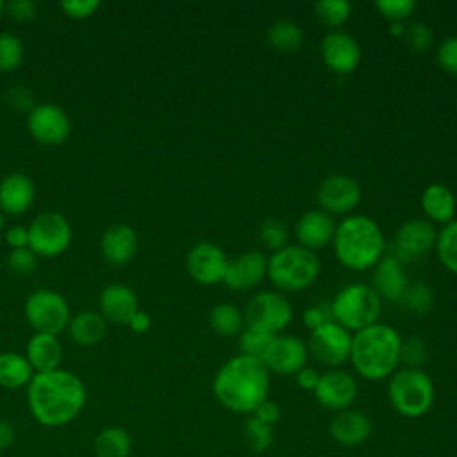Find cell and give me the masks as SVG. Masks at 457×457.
I'll use <instances>...</instances> for the list:
<instances>
[{"label": "cell", "instance_id": "e0dca14e", "mask_svg": "<svg viewBox=\"0 0 457 457\" xmlns=\"http://www.w3.org/2000/svg\"><path fill=\"white\" fill-rule=\"evenodd\" d=\"M320 54L323 64L337 73L348 75L361 62V46L353 36L343 30H330L320 43Z\"/></svg>", "mask_w": 457, "mask_h": 457}, {"label": "cell", "instance_id": "f546056e", "mask_svg": "<svg viewBox=\"0 0 457 457\" xmlns=\"http://www.w3.org/2000/svg\"><path fill=\"white\" fill-rule=\"evenodd\" d=\"M132 437L121 427H105L93 441L95 457H130Z\"/></svg>", "mask_w": 457, "mask_h": 457}, {"label": "cell", "instance_id": "681fc988", "mask_svg": "<svg viewBox=\"0 0 457 457\" xmlns=\"http://www.w3.org/2000/svg\"><path fill=\"white\" fill-rule=\"evenodd\" d=\"M250 416H253V418H257V420H261V421H264V423L273 427L280 420V405L277 402L266 398L264 402H261L255 407V411Z\"/></svg>", "mask_w": 457, "mask_h": 457}, {"label": "cell", "instance_id": "9f6ffc18", "mask_svg": "<svg viewBox=\"0 0 457 457\" xmlns=\"http://www.w3.org/2000/svg\"><path fill=\"white\" fill-rule=\"evenodd\" d=\"M2 227H4V218H2V214H0V232H2Z\"/></svg>", "mask_w": 457, "mask_h": 457}, {"label": "cell", "instance_id": "6da1fadb", "mask_svg": "<svg viewBox=\"0 0 457 457\" xmlns=\"http://www.w3.org/2000/svg\"><path fill=\"white\" fill-rule=\"evenodd\" d=\"M87 400L84 382L71 371L52 370L34 373L27 386V403L34 420L45 427L73 421Z\"/></svg>", "mask_w": 457, "mask_h": 457}, {"label": "cell", "instance_id": "c3c4849f", "mask_svg": "<svg viewBox=\"0 0 457 457\" xmlns=\"http://www.w3.org/2000/svg\"><path fill=\"white\" fill-rule=\"evenodd\" d=\"M7 100H9V104H11V107L12 109H16V111H32L34 109V96H32V93L27 89V87H23V86H14V87H11L9 89V93H7Z\"/></svg>", "mask_w": 457, "mask_h": 457}, {"label": "cell", "instance_id": "ba28073f", "mask_svg": "<svg viewBox=\"0 0 457 457\" xmlns=\"http://www.w3.org/2000/svg\"><path fill=\"white\" fill-rule=\"evenodd\" d=\"M245 325L270 336H278L293 320V307L280 291H259L245 311Z\"/></svg>", "mask_w": 457, "mask_h": 457}, {"label": "cell", "instance_id": "83f0119b", "mask_svg": "<svg viewBox=\"0 0 457 457\" xmlns=\"http://www.w3.org/2000/svg\"><path fill=\"white\" fill-rule=\"evenodd\" d=\"M70 337L80 346H93L105 337V318L95 311H80L68 321Z\"/></svg>", "mask_w": 457, "mask_h": 457}, {"label": "cell", "instance_id": "4fadbf2b", "mask_svg": "<svg viewBox=\"0 0 457 457\" xmlns=\"http://www.w3.org/2000/svg\"><path fill=\"white\" fill-rule=\"evenodd\" d=\"M307 359L309 353L303 339L291 334H278L271 337L261 362L270 373L289 377L296 375L303 366H307Z\"/></svg>", "mask_w": 457, "mask_h": 457}, {"label": "cell", "instance_id": "f35d334b", "mask_svg": "<svg viewBox=\"0 0 457 457\" xmlns=\"http://www.w3.org/2000/svg\"><path fill=\"white\" fill-rule=\"evenodd\" d=\"M271 337L273 336H270V334H264L261 330L245 327L243 332L239 334V353L261 361V357H262L266 346L270 345Z\"/></svg>", "mask_w": 457, "mask_h": 457}, {"label": "cell", "instance_id": "8fae6325", "mask_svg": "<svg viewBox=\"0 0 457 457\" xmlns=\"http://www.w3.org/2000/svg\"><path fill=\"white\" fill-rule=\"evenodd\" d=\"M71 241V225L61 212L37 214L29 225V248L41 257L62 253Z\"/></svg>", "mask_w": 457, "mask_h": 457}, {"label": "cell", "instance_id": "816d5d0a", "mask_svg": "<svg viewBox=\"0 0 457 457\" xmlns=\"http://www.w3.org/2000/svg\"><path fill=\"white\" fill-rule=\"evenodd\" d=\"M5 241L7 245L14 248H27L29 246V228L21 225H14L5 232Z\"/></svg>", "mask_w": 457, "mask_h": 457}, {"label": "cell", "instance_id": "484cf974", "mask_svg": "<svg viewBox=\"0 0 457 457\" xmlns=\"http://www.w3.org/2000/svg\"><path fill=\"white\" fill-rule=\"evenodd\" d=\"M34 200V184L25 173H9L0 180V209L21 214Z\"/></svg>", "mask_w": 457, "mask_h": 457}, {"label": "cell", "instance_id": "5b68a950", "mask_svg": "<svg viewBox=\"0 0 457 457\" xmlns=\"http://www.w3.org/2000/svg\"><path fill=\"white\" fill-rule=\"evenodd\" d=\"M321 264L314 252L300 245H286L268 257L266 278L275 286V291L298 293L311 287Z\"/></svg>", "mask_w": 457, "mask_h": 457}, {"label": "cell", "instance_id": "d4e9b609", "mask_svg": "<svg viewBox=\"0 0 457 457\" xmlns=\"http://www.w3.org/2000/svg\"><path fill=\"white\" fill-rule=\"evenodd\" d=\"M421 211L427 216L425 220H428L432 225L439 223V225H446L452 220H455V195L452 193V189L445 184L434 182L428 184L423 193H421Z\"/></svg>", "mask_w": 457, "mask_h": 457}, {"label": "cell", "instance_id": "ab89813d", "mask_svg": "<svg viewBox=\"0 0 457 457\" xmlns=\"http://www.w3.org/2000/svg\"><path fill=\"white\" fill-rule=\"evenodd\" d=\"M375 9L389 23H403L414 12L416 4L414 0H378L375 2Z\"/></svg>", "mask_w": 457, "mask_h": 457}, {"label": "cell", "instance_id": "277c9868", "mask_svg": "<svg viewBox=\"0 0 457 457\" xmlns=\"http://www.w3.org/2000/svg\"><path fill=\"white\" fill-rule=\"evenodd\" d=\"M332 248L345 268L364 271L371 270L386 255L387 245L375 220L364 214H350L337 223Z\"/></svg>", "mask_w": 457, "mask_h": 457}, {"label": "cell", "instance_id": "7c38bea8", "mask_svg": "<svg viewBox=\"0 0 457 457\" xmlns=\"http://www.w3.org/2000/svg\"><path fill=\"white\" fill-rule=\"evenodd\" d=\"M437 230L425 218H412L403 221L393 239V255L402 264H412L430 253L436 246Z\"/></svg>", "mask_w": 457, "mask_h": 457}, {"label": "cell", "instance_id": "9c48e42d", "mask_svg": "<svg viewBox=\"0 0 457 457\" xmlns=\"http://www.w3.org/2000/svg\"><path fill=\"white\" fill-rule=\"evenodd\" d=\"M25 318L36 332L57 336L68 327L71 316L62 295L50 289H39L27 298Z\"/></svg>", "mask_w": 457, "mask_h": 457}, {"label": "cell", "instance_id": "30bf717a", "mask_svg": "<svg viewBox=\"0 0 457 457\" xmlns=\"http://www.w3.org/2000/svg\"><path fill=\"white\" fill-rule=\"evenodd\" d=\"M305 345L309 357H312L320 366L334 370L348 361L352 348V334L330 320L325 325L312 330Z\"/></svg>", "mask_w": 457, "mask_h": 457}, {"label": "cell", "instance_id": "8992f818", "mask_svg": "<svg viewBox=\"0 0 457 457\" xmlns=\"http://www.w3.org/2000/svg\"><path fill=\"white\" fill-rule=\"evenodd\" d=\"M387 398L391 407L400 416L416 420L432 409L436 387L432 378L423 370L402 368L389 377Z\"/></svg>", "mask_w": 457, "mask_h": 457}, {"label": "cell", "instance_id": "52a82bcc", "mask_svg": "<svg viewBox=\"0 0 457 457\" xmlns=\"http://www.w3.org/2000/svg\"><path fill=\"white\" fill-rule=\"evenodd\" d=\"M330 318L350 334H355L378 321L382 300L371 286L355 282L336 293L330 303Z\"/></svg>", "mask_w": 457, "mask_h": 457}, {"label": "cell", "instance_id": "f1b7e54d", "mask_svg": "<svg viewBox=\"0 0 457 457\" xmlns=\"http://www.w3.org/2000/svg\"><path fill=\"white\" fill-rule=\"evenodd\" d=\"M34 377V370L25 355L16 352L0 353V386L5 389H18L29 386Z\"/></svg>", "mask_w": 457, "mask_h": 457}, {"label": "cell", "instance_id": "7402d4cb", "mask_svg": "<svg viewBox=\"0 0 457 457\" xmlns=\"http://www.w3.org/2000/svg\"><path fill=\"white\" fill-rule=\"evenodd\" d=\"M371 432V418L359 409L350 407L346 411L336 412L328 421V434L341 446H359L370 439Z\"/></svg>", "mask_w": 457, "mask_h": 457}, {"label": "cell", "instance_id": "603a6c76", "mask_svg": "<svg viewBox=\"0 0 457 457\" xmlns=\"http://www.w3.org/2000/svg\"><path fill=\"white\" fill-rule=\"evenodd\" d=\"M102 316L109 321L129 325L132 316L139 311L136 293L123 284H109L100 295Z\"/></svg>", "mask_w": 457, "mask_h": 457}, {"label": "cell", "instance_id": "4316f807", "mask_svg": "<svg viewBox=\"0 0 457 457\" xmlns=\"http://www.w3.org/2000/svg\"><path fill=\"white\" fill-rule=\"evenodd\" d=\"M25 357L36 373H45L59 368L62 348L55 336L36 332L27 343Z\"/></svg>", "mask_w": 457, "mask_h": 457}, {"label": "cell", "instance_id": "1f68e13d", "mask_svg": "<svg viewBox=\"0 0 457 457\" xmlns=\"http://www.w3.org/2000/svg\"><path fill=\"white\" fill-rule=\"evenodd\" d=\"M266 39L277 52H295L302 46L303 30L293 20H277L270 25Z\"/></svg>", "mask_w": 457, "mask_h": 457}, {"label": "cell", "instance_id": "11a10c76", "mask_svg": "<svg viewBox=\"0 0 457 457\" xmlns=\"http://www.w3.org/2000/svg\"><path fill=\"white\" fill-rule=\"evenodd\" d=\"M4 11H5V4L0 0V18H2V14H4Z\"/></svg>", "mask_w": 457, "mask_h": 457}, {"label": "cell", "instance_id": "ac0fdd59", "mask_svg": "<svg viewBox=\"0 0 457 457\" xmlns=\"http://www.w3.org/2000/svg\"><path fill=\"white\" fill-rule=\"evenodd\" d=\"M27 127L34 139L43 145H61L70 136L68 114L55 104H39L29 111Z\"/></svg>", "mask_w": 457, "mask_h": 457}, {"label": "cell", "instance_id": "5bb4252c", "mask_svg": "<svg viewBox=\"0 0 457 457\" xmlns=\"http://www.w3.org/2000/svg\"><path fill=\"white\" fill-rule=\"evenodd\" d=\"M320 209L330 216H350L361 202L359 182L345 173L327 177L318 187Z\"/></svg>", "mask_w": 457, "mask_h": 457}, {"label": "cell", "instance_id": "d6a6232c", "mask_svg": "<svg viewBox=\"0 0 457 457\" xmlns=\"http://www.w3.org/2000/svg\"><path fill=\"white\" fill-rule=\"evenodd\" d=\"M436 253L439 262L453 275H457V220L443 225L437 230L436 239Z\"/></svg>", "mask_w": 457, "mask_h": 457}, {"label": "cell", "instance_id": "cb8c5ba5", "mask_svg": "<svg viewBox=\"0 0 457 457\" xmlns=\"http://www.w3.org/2000/svg\"><path fill=\"white\" fill-rule=\"evenodd\" d=\"M100 248L111 264H125L136 255L137 236L130 225L116 223L104 232Z\"/></svg>", "mask_w": 457, "mask_h": 457}, {"label": "cell", "instance_id": "ffe728a7", "mask_svg": "<svg viewBox=\"0 0 457 457\" xmlns=\"http://www.w3.org/2000/svg\"><path fill=\"white\" fill-rule=\"evenodd\" d=\"M336 220L334 216L327 214L321 209H312L303 212L296 225H295V237L296 245L302 248H307L311 252H316L320 248H325L332 245L334 234H336Z\"/></svg>", "mask_w": 457, "mask_h": 457}, {"label": "cell", "instance_id": "d590c367", "mask_svg": "<svg viewBox=\"0 0 457 457\" xmlns=\"http://www.w3.org/2000/svg\"><path fill=\"white\" fill-rule=\"evenodd\" d=\"M398 303L411 314L423 316L432 309V303H434L432 289L425 282H420V280L409 282V286Z\"/></svg>", "mask_w": 457, "mask_h": 457}, {"label": "cell", "instance_id": "60d3db41", "mask_svg": "<svg viewBox=\"0 0 457 457\" xmlns=\"http://www.w3.org/2000/svg\"><path fill=\"white\" fill-rule=\"evenodd\" d=\"M428 357V350L423 339L420 337H409L407 341H402L400 350V362H403V368H416L421 370Z\"/></svg>", "mask_w": 457, "mask_h": 457}, {"label": "cell", "instance_id": "b9f144b4", "mask_svg": "<svg viewBox=\"0 0 457 457\" xmlns=\"http://www.w3.org/2000/svg\"><path fill=\"white\" fill-rule=\"evenodd\" d=\"M37 266V257L36 253L27 246V248H14L7 255V268L20 277L32 275Z\"/></svg>", "mask_w": 457, "mask_h": 457}, {"label": "cell", "instance_id": "9a60e30c", "mask_svg": "<svg viewBox=\"0 0 457 457\" xmlns=\"http://www.w3.org/2000/svg\"><path fill=\"white\" fill-rule=\"evenodd\" d=\"M357 393L359 386L355 377L341 368H334L321 373L312 395L323 409L336 414L350 409L357 398Z\"/></svg>", "mask_w": 457, "mask_h": 457}, {"label": "cell", "instance_id": "44dd1931", "mask_svg": "<svg viewBox=\"0 0 457 457\" xmlns=\"http://www.w3.org/2000/svg\"><path fill=\"white\" fill-rule=\"evenodd\" d=\"M371 270V289L380 300L398 303L409 286L405 264H402L393 253H386Z\"/></svg>", "mask_w": 457, "mask_h": 457}, {"label": "cell", "instance_id": "3957f363", "mask_svg": "<svg viewBox=\"0 0 457 457\" xmlns=\"http://www.w3.org/2000/svg\"><path fill=\"white\" fill-rule=\"evenodd\" d=\"M402 336L387 323H373L352 334L350 364L368 382L389 378L400 364Z\"/></svg>", "mask_w": 457, "mask_h": 457}, {"label": "cell", "instance_id": "7a4b0ae2", "mask_svg": "<svg viewBox=\"0 0 457 457\" xmlns=\"http://www.w3.org/2000/svg\"><path fill=\"white\" fill-rule=\"evenodd\" d=\"M270 371L259 359L237 353L216 371L212 395L218 403L234 412L250 416L268 398Z\"/></svg>", "mask_w": 457, "mask_h": 457}, {"label": "cell", "instance_id": "8d00e7d4", "mask_svg": "<svg viewBox=\"0 0 457 457\" xmlns=\"http://www.w3.org/2000/svg\"><path fill=\"white\" fill-rule=\"evenodd\" d=\"M287 239H289V230L286 227L284 221L280 220H275V218H270V220H264L259 227V241L277 252L280 248H284L287 245Z\"/></svg>", "mask_w": 457, "mask_h": 457}, {"label": "cell", "instance_id": "f5cc1de1", "mask_svg": "<svg viewBox=\"0 0 457 457\" xmlns=\"http://www.w3.org/2000/svg\"><path fill=\"white\" fill-rule=\"evenodd\" d=\"M14 439H16L14 427L7 420L0 418V452L7 450L14 443Z\"/></svg>", "mask_w": 457, "mask_h": 457}, {"label": "cell", "instance_id": "ee69618b", "mask_svg": "<svg viewBox=\"0 0 457 457\" xmlns=\"http://www.w3.org/2000/svg\"><path fill=\"white\" fill-rule=\"evenodd\" d=\"M437 62L446 73L457 77V36L441 41L437 46Z\"/></svg>", "mask_w": 457, "mask_h": 457}, {"label": "cell", "instance_id": "74e56055", "mask_svg": "<svg viewBox=\"0 0 457 457\" xmlns=\"http://www.w3.org/2000/svg\"><path fill=\"white\" fill-rule=\"evenodd\" d=\"M23 59L21 39L11 32L0 34V71H11L20 66Z\"/></svg>", "mask_w": 457, "mask_h": 457}, {"label": "cell", "instance_id": "7bdbcfd3", "mask_svg": "<svg viewBox=\"0 0 457 457\" xmlns=\"http://www.w3.org/2000/svg\"><path fill=\"white\" fill-rule=\"evenodd\" d=\"M402 37H405L407 45L416 52H425L432 45V30L423 23L405 25Z\"/></svg>", "mask_w": 457, "mask_h": 457}, {"label": "cell", "instance_id": "f907efd6", "mask_svg": "<svg viewBox=\"0 0 457 457\" xmlns=\"http://www.w3.org/2000/svg\"><path fill=\"white\" fill-rule=\"evenodd\" d=\"M320 377H321V373L316 368H312V366H303L295 375L298 387L303 389V391H311V393H314V389H316V386L320 382Z\"/></svg>", "mask_w": 457, "mask_h": 457}, {"label": "cell", "instance_id": "bcb514c9", "mask_svg": "<svg viewBox=\"0 0 457 457\" xmlns=\"http://www.w3.org/2000/svg\"><path fill=\"white\" fill-rule=\"evenodd\" d=\"M5 11L12 20L27 21L36 16L37 5L34 0H11L5 4Z\"/></svg>", "mask_w": 457, "mask_h": 457}, {"label": "cell", "instance_id": "db71d44e", "mask_svg": "<svg viewBox=\"0 0 457 457\" xmlns=\"http://www.w3.org/2000/svg\"><path fill=\"white\" fill-rule=\"evenodd\" d=\"M150 325H152L150 316H148L145 311H137V312L132 316V320L129 321V327H130L136 334L146 332V330L150 328Z\"/></svg>", "mask_w": 457, "mask_h": 457}, {"label": "cell", "instance_id": "d6986e66", "mask_svg": "<svg viewBox=\"0 0 457 457\" xmlns=\"http://www.w3.org/2000/svg\"><path fill=\"white\" fill-rule=\"evenodd\" d=\"M268 257L259 250H248L227 262L223 284L232 291L255 289L266 278Z\"/></svg>", "mask_w": 457, "mask_h": 457}, {"label": "cell", "instance_id": "e575fe53", "mask_svg": "<svg viewBox=\"0 0 457 457\" xmlns=\"http://www.w3.org/2000/svg\"><path fill=\"white\" fill-rule=\"evenodd\" d=\"M243 439L253 453H264L273 445V427L248 416L243 423Z\"/></svg>", "mask_w": 457, "mask_h": 457}, {"label": "cell", "instance_id": "2e32d148", "mask_svg": "<svg viewBox=\"0 0 457 457\" xmlns=\"http://www.w3.org/2000/svg\"><path fill=\"white\" fill-rule=\"evenodd\" d=\"M227 255L216 243L200 241L186 255V270L189 277L202 286L223 282L227 270Z\"/></svg>", "mask_w": 457, "mask_h": 457}, {"label": "cell", "instance_id": "f6af8a7d", "mask_svg": "<svg viewBox=\"0 0 457 457\" xmlns=\"http://www.w3.org/2000/svg\"><path fill=\"white\" fill-rule=\"evenodd\" d=\"M61 7L70 18L84 20L95 14V11L100 7V2L98 0H62Z\"/></svg>", "mask_w": 457, "mask_h": 457}, {"label": "cell", "instance_id": "4dcf8cb0", "mask_svg": "<svg viewBox=\"0 0 457 457\" xmlns=\"http://www.w3.org/2000/svg\"><path fill=\"white\" fill-rule=\"evenodd\" d=\"M209 325L212 332L223 337H234L243 332L245 314L234 303H216L209 312Z\"/></svg>", "mask_w": 457, "mask_h": 457}, {"label": "cell", "instance_id": "7dc6e473", "mask_svg": "<svg viewBox=\"0 0 457 457\" xmlns=\"http://www.w3.org/2000/svg\"><path fill=\"white\" fill-rule=\"evenodd\" d=\"M330 309L321 307V305H311L302 312V323L312 332L318 327L325 325L327 321H330Z\"/></svg>", "mask_w": 457, "mask_h": 457}, {"label": "cell", "instance_id": "836d02e7", "mask_svg": "<svg viewBox=\"0 0 457 457\" xmlns=\"http://www.w3.org/2000/svg\"><path fill=\"white\" fill-rule=\"evenodd\" d=\"M314 14L325 27L337 30L352 16V5L346 0H320L314 4Z\"/></svg>", "mask_w": 457, "mask_h": 457}]
</instances>
